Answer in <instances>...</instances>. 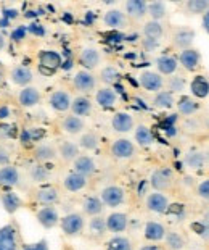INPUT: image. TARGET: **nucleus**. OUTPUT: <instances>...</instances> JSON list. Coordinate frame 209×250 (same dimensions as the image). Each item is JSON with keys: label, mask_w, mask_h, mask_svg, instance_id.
Segmentation results:
<instances>
[{"label": "nucleus", "mask_w": 209, "mask_h": 250, "mask_svg": "<svg viewBox=\"0 0 209 250\" xmlns=\"http://www.w3.org/2000/svg\"><path fill=\"white\" fill-rule=\"evenodd\" d=\"M196 108H198V105L195 102H191L190 99H182L179 102V110H180V113H184V115H191Z\"/></svg>", "instance_id": "49530a36"}, {"label": "nucleus", "mask_w": 209, "mask_h": 250, "mask_svg": "<svg viewBox=\"0 0 209 250\" xmlns=\"http://www.w3.org/2000/svg\"><path fill=\"white\" fill-rule=\"evenodd\" d=\"M150 181H152V186L156 190H164L172 183V174H171L169 169H156L152 174V179Z\"/></svg>", "instance_id": "dca6fc26"}, {"label": "nucleus", "mask_w": 209, "mask_h": 250, "mask_svg": "<svg viewBox=\"0 0 209 250\" xmlns=\"http://www.w3.org/2000/svg\"><path fill=\"white\" fill-rule=\"evenodd\" d=\"M153 104H154V107H158V108H171L174 105L172 92H169V90H164V92L156 94V97H154Z\"/></svg>", "instance_id": "4c0bfd02"}, {"label": "nucleus", "mask_w": 209, "mask_h": 250, "mask_svg": "<svg viewBox=\"0 0 209 250\" xmlns=\"http://www.w3.org/2000/svg\"><path fill=\"white\" fill-rule=\"evenodd\" d=\"M5 44H7V41H5V36L0 33V52L5 49Z\"/></svg>", "instance_id": "5fc2aeb1"}, {"label": "nucleus", "mask_w": 209, "mask_h": 250, "mask_svg": "<svg viewBox=\"0 0 209 250\" xmlns=\"http://www.w3.org/2000/svg\"><path fill=\"white\" fill-rule=\"evenodd\" d=\"M140 250H163L159 246H143Z\"/></svg>", "instance_id": "6e6d98bb"}, {"label": "nucleus", "mask_w": 209, "mask_h": 250, "mask_svg": "<svg viewBox=\"0 0 209 250\" xmlns=\"http://www.w3.org/2000/svg\"><path fill=\"white\" fill-rule=\"evenodd\" d=\"M133 152H135V147L127 139H119L111 146V153L116 158H131Z\"/></svg>", "instance_id": "2eb2a0df"}, {"label": "nucleus", "mask_w": 209, "mask_h": 250, "mask_svg": "<svg viewBox=\"0 0 209 250\" xmlns=\"http://www.w3.org/2000/svg\"><path fill=\"white\" fill-rule=\"evenodd\" d=\"M191 94L196 95V97H206V95L209 94V83L206 81L203 76H196L195 79L191 81Z\"/></svg>", "instance_id": "473e14b6"}, {"label": "nucleus", "mask_w": 209, "mask_h": 250, "mask_svg": "<svg viewBox=\"0 0 209 250\" xmlns=\"http://www.w3.org/2000/svg\"><path fill=\"white\" fill-rule=\"evenodd\" d=\"M145 39H152V41H159L163 37V26L158 21H148L143 28Z\"/></svg>", "instance_id": "2f4dec72"}, {"label": "nucleus", "mask_w": 209, "mask_h": 250, "mask_svg": "<svg viewBox=\"0 0 209 250\" xmlns=\"http://www.w3.org/2000/svg\"><path fill=\"white\" fill-rule=\"evenodd\" d=\"M73 84L80 92H90V90L95 87V78H94V74L89 71H79L76 73V76H74Z\"/></svg>", "instance_id": "ddd939ff"}, {"label": "nucleus", "mask_w": 209, "mask_h": 250, "mask_svg": "<svg viewBox=\"0 0 209 250\" xmlns=\"http://www.w3.org/2000/svg\"><path fill=\"white\" fill-rule=\"evenodd\" d=\"M135 141L140 144V146H150V144H153L154 136L147 126H138L135 131Z\"/></svg>", "instance_id": "58836bf2"}, {"label": "nucleus", "mask_w": 209, "mask_h": 250, "mask_svg": "<svg viewBox=\"0 0 209 250\" xmlns=\"http://www.w3.org/2000/svg\"><path fill=\"white\" fill-rule=\"evenodd\" d=\"M182 89H184V79H182V78H172V79H171V90H172V92H174V90L177 92V90H182Z\"/></svg>", "instance_id": "3c124183"}, {"label": "nucleus", "mask_w": 209, "mask_h": 250, "mask_svg": "<svg viewBox=\"0 0 209 250\" xmlns=\"http://www.w3.org/2000/svg\"><path fill=\"white\" fill-rule=\"evenodd\" d=\"M36 200L39 202L42 207H50L58 200V190L52 186H45L40 188L36 194Z\"/></svg>", "instance_id": "f3484780"}, {"label": "nucleus", "mask_w": 209, "mask_h": 250, "mask_svg": "<svg viewBox=\"0 0 209 250\" xmlns=\"http://www.w3.org/2000/svg\"><path fill=\"white\" fill-rule=\"evenodd\" d=\"M39 65L44 73L52 74L61 66V57L55 50H42L39 52Z\"/></svg>", "instance_id": "7ed1b4c3"}, {"label": "nucleus", "mask_w": 209, "mask_h": 250, "mask_svg": "<svg viewBox=\"0 0 209 250\" xmlns=\"http://www.w3.org/2000/svg\"><path fill=\"white\" fill-rule=\"evenodd\" d=\"M74 171L87 178L89 174H92L95 171V162L87 155H80L74 160Z\"/></svg>", "instance_id": "4be33fe9"}, {"label": "nucleus", "mask_w": 209, "mask_h": 250, "mask_svg": "<svg viewBox=\"0 0 209 250\" xmlns=\"http://www.w3.org/2000/svg\"><path fill=\"white\" fill-rule=\"evenodd\" d=\"M105 24L106 26H110V28H122V26L126 24V17H124V13L119 12V10H110V12H106L105 13Z\"/></svg>", "instance_id": "c85d7f7f"}, {"label": "nucleus", "mask_w": 209, "mask_h": 250, "mask_svg": "<svg viewBox=\"0 0 209 250\" xmlns=\"http://www.w3.org/2000/svg\"><path fill=\"white\" fill-rule=\"evenodd\" d=\"M84 211L90 216H98L101 211H103V202H101L98 197H87L84 200L82 205Z\"/></svg>", "instance_id": "c756f323"}, {"label": "nucleus", "mask_w": 209, "mask_h": 250, "mask_svg": "<svg viewBox=\"0 0 209 250\" xmlns=\"http://www.w3.org/2000/svg\"><path fill=\"white\" fill-rule=\"evenodd\" d=\"M85 186H87V178L76 171L69 173L68 176L64 178V188H66V190H69V192H79Z\"/></svg>", "instance_id": "a211bd4d"}, {"label": "nucleus", "mask_w": 209, "mask_h": 250, "mask_svg": "<svg viewBox=\"0 0 209 250\" xmlns=\"http://www.w3.org/2000/svg\"><path fill=\"white\" fill-rule=\"evenodd\" d=\"M124 190H122L119 186H108V188L103 189L101 192V202L108 207H119L122 202H124Z\"/></svg>", "instance_id": "423d86ee"}, {"label": "nucleus", "mask_w": 209, "mask_h": 250, "mask_svg": "<svg viewBox=\"0 0 209 250\" xmlns=\"http://www.w3.org/2000/svg\"><path fill=\"white\" fill-rule=\"evenodd\" d=\"M147 207L154 213H164L169 208V202L161 192H153L147 197Z\"/></svg>", "instance_id": "4468645a"}, {"label": "nucleus", "mask_w": 209, "mask_h": 250, "mask_svg": "<svg viewBox=\"0 0 209 250\" xmlns=\"http://www.w3.org/2000/svg\"><path fill=\"white\" fill-rule=\"evenodd\" d=\"M106 250H132V244L127 237L116 236L106 242Z\"/></svg>", "instance_id": "e433bc0d"}, {"label": "nucleus", "mask_w": 209, "mask_h": 250, "mask_svg": "<svg viewBox=\"0 0 209 250\" xmlns=\"http://www.w3.org/2000/svg\"><path fill=\"white\" fill-rule=\"evenodd\" d=\"M198 192H200V195L203 197V199H209V179L200 184V188H198Z\"/></svg>", "instance_id": "603ef678"}, {"label": "nucleus", "mask_w": 209, "mask_h": 250, "mask_svg": "<svg viewBox=\"0 0 209 250\" xmlns=\"http://www.w3.org/2000/svg\"><path fill=\"white\" fill-rule=\"evenodd\" d=\"M111 126L117 132H129L133 127V120L129 113H116L113 116Z\"/></svg>", "instance_id": "aec40b11"}, {"label": "nucleus", "mask_w": 209, "mask_h": 250, "mask_svg": "<svg viewBox=\"0 0 209 250\" xmlns=\"http://www.w3.org/2000/svg\"><path fill=\"white\" fill-rule=\"evenodd\" d=\"M203 24H205V28L209 31V10H208V13L205 15V20H203Z\"/></svg>", "instance_id": "4d7b16f0"}, {"label": "nucleus", "mask_w": 209, "mask_h": 250, "mask_svg": "<svg viewBox=\"0 0 209 250\" xmlns=\"http://www.w3.org/2000/svg\"><path fill=\"white\" fill-rule=\"evenodd\" d=\"M28 173H29L31 181H34V183H44V181L48 179V169L42 163L29 167Z\"/></svg>", "instance_id": "c9c22d12"}, {"label": "nucleus", "mask_w": 209, "mask_h": 250, "mask_svg": "<svg viewBox=\"0 0 209 250\" xmlns=\"http://www.w3.org/2000/svg\"><path fill=\"white\" fill-rule=\"evenodd\" d=\"M126 12L129 17L140 20L147 15V3L143 0H129L126 3Z\"/></svg>", "instance_id": "bb28decb"}, {"label": "nucleus", "mask_w": 209, "mask_h": 250, "mask_svg": "<svg viewBox=\"0 0 209 250\" xmlns=\"http://www.w3.org/2000/svg\"><path fill=\"white\" fill-rule=\"evenodd\" d=\"M48 104L55 111H66L71 108V97L64 90H55L48 99Z\"/></svg>", "instance_id": "9d476101"}, {"label": "nucleus", "mask_w": 209, "mask_h": 250, "mask_svg": "<svg viewBox=\"0 0 209 250\" xmlns=\"http://www.w3.org/2000/svg\"><path fill=\"white\" fill-rule=\"evenodd\" d=\"M10 160H12V155L7 148H0V167H7L10 165Z\"/></svg>", "instance_id": "8fccbe9b"}, {"label": "nucleus", "mask_w": 209, "mask_h": 250, "mask_svg": "<svg viewBox=\"0 0 209 250\" xmlns=\"http://www.w3.org/2000/svg\"><path fill=\"white\" fill-rule=\"evenodd\" d=\"M89 229L94 236L100 237V236H103L106 231V223H105V220H101V218L95 216V218H92V221H90Z\"/></svg>", "instance_id": "79ce46f5"}, {"label": "nucleus", "mask_w": 209, "mask_h": 250, "mask_svg": "<svg viewBox=\"0 0 209 250\" xmlns=\"http://www.w3.org/2000/svg\"><path fill=\"white\" fill-rule=\"evenodd\" d=\"M156 66H158L159 73L172 74L177 70V60H175V58H172V57H168V55L159 57L158 60H156Z\"/></svg>", "instance_id": "72a5a7b5"}, {"label": "nucleus", "mask_w": 209, "mask_h": 250, "mask_svg": "<svg viewBox=\"0 0 209 250\" xmlns=\"http://www.w3.org/2000/svg\"><path fill=\"white\" fill-rule=\"evenodd\" d=\"M106 223V229L111 232H122L127 228V215L124 213H111L105 220Z\"/></svg>", "instance_id": "6ab92c4d"}, {"label": "nucleus", "mask_w": 209, "mask_h": 250, "mask_svg": "<svg viewBox=\"0 0 209 250\" xmlns=\"http://www.w3.org/2000/svg\"><path fill=\"white\" fill-rule=\"evenodd\" d=\"M198 62H200V55H198L196 50L187 49L180 54V63L187 68V70L193 71L198 66Z\"/></svg>", "instance_id": "7c9ffc66"}, {"label": "nucleus", "mask_w": 209, "mask_h": 250, "mask_svg": "<svg viewBox=\"0 0 209 250\" xmlns=\"http://www.w3.org/2000/svg\"><path fill=\"white\" fill-rule=\"evenodd\" d=\"M166 242H168V246L174 250H179V249L184 247V239H182L177 232L166 234Z\"/></svg>", "instance_id": "c03bdc74"}, {"label": "nucleus", "mask_w": 209, "mask_h": 250, "mask_svg": "<svg viewBox=\"0 0 209 250\" xmlns=\"http://www.w3.org/2000/svg\"><path fill=\"white\" fill-rule=\"evenodd\" d=\"M147 12L152 15L153 21H158L166 17V5L163 2H152L147 5Z\"/></svg>", "instance_id": "ea45409f"}, {"label": "nucleus", "mask_w": 209, "mask_h": 250, "mask_svg": "<svg viewBox=\"0 0 209 250\" xmlns=\"http://www.w3.org/2000/svg\"><path fill=\"white\" fill-rule=\"evenodd\" d=\"M79 146L85 148V150H95V148L98 147V137H96L94 132H87V134H84L80 137Z\"/></svg>", "instance_id": "a19ab883"}, {"label": "nucleus", "mask_w": 209, "mask_h": 250, "mask_svg": "<svg viewBox=\"0 0 209 250\" xmlns=\"http://www.w3.org/2000/svg\"><path fill=\"white\" fill-rule=\"evenodd\" d=\"M145 237H147L148 241H152V242L163 241V239L166 237L164 226L161 225V223H156V221L147 223V226H145Z\"/></svg>", "instance_id": "412c9836"}, {"label": "nucleus", "mask_w": 209, "mask_h": 250, "mask_svg": "<svg viewBox=\"0 0 209 250\" xmlns=\"http://www.w3.org/2000/svg\"><path fill=\"white\" fill-rule=\"evenodd\" d=\"M36 218H37V221H39V225L42 228H45V229H52V228H55L58 225V221H60L58 211L53 205L42 207L40 210H37Z\"/></svg>", "instance_id": "39448f33"}, {"label": "nucleus", "mask_w": 209, "mask_h": 250, "mask_svg": "<svg viewBox=\"0 0 209 250\" xmlns=\"http://www.w3.org/2000/svg\"><path fill=\"white\" fill-rule=\"evenodd\" d=\"M193 37H195V33L190 29H179L174 36V42L177 47H182V49L187 50L191 42H193Z\"/></svg>", "instance_id": "f704fd0d"}, {"label": "nucleus", "mask_w": 209, "mask_h": 250, "mask_svg": "<svg viewBox=\"0 0 209 250\" xmlns=\"http://www.w3.org/2000/svg\"><path fill=\"white\" fill-rule=\"evenodd\" d=\"M60 226L66 236H76L84 229V218L79 213H69L60 220Z\"/></svg>", "instance_id": "f03ea898"}, {"label": "nucleus", "mask_w": 209, "mask_h": 250, "mask_svg": "<svg viewBox=\"0 0 209 250\" xmlns=\"http://www.w3.org/2000/svg\"><path fill=\"white\" fill-rule=\"evenodd\" d=\"M119 79V73L114 66H106L101 70V81L106 84H114Z\"/></svg>", "instance_id": "37998d69"}, {"label": "nucleus", "mask_w": 209, "mask_h": 250, "mask_svg": "<svg viewBox=\"0 0 209 250\" xmlns=\"http://www.w3.org/2000/svg\"><path fill=\"white\" fill-rule=\"evenodd\" d=\"M71 110L76 116H87L92 111V104L87 97H76L71 102Z\"/></svg>", "instance_id": "cd10ccee"}, {"label": "nucleus", "mask_w": 209, "mask_h": 250, "mask_svg": "<svg viewBox=\"0 0 209 250\" xmlns=\"http://www.w3.org/2000/svg\"><path fill=\"white\" fill-rule=\"evenodd\" d=\"M143 45H145V49H147V50H153V49H156V45H158V41H152V39H145V42H143Z\"/></svg>", "instance_id": "864d4df0"}, {"label": "nucleus", "mask_w": 209, "mask_h": 250, "mask_svg": "<svg viewBox=\"0 0 209 250\" xmlns=\"http://www.w3.org/2000/svg\"><path fill=\"white\" fill-rule=\"evenodd\" d=\"M21 250H50V249H48L47 241H39L34 244H28V246H23Z\"/></svg>", "instance_id": "09e8293b"}, {"label": "nucleus", "mask_w": 209, "mask_h": 250, "mask_svg": "<svg viewBox=\"0 0 209 250\" xmlns=\"http://www.w3.org/2000/svg\"><path fill=\"white\" fill-rule=\"evenodd\" d=\"M95 99H96V104H98L100 107L110 108V107H113V105L116 104L117 95H116V92L113 89L105 87V89H100L98 92H96V97Z\"/></svg>", "instance_id": "393cba45"}, {"label": "nucleus", "mask_w": 209, "mask_h": 250, "mask_svg": "<svg viewBox=\"0 0 209 250\" xmlns=\"http://www.w3.org/2000/svg\"><path fill=\"white\" fill-rule=\"evenodd\" d=\"M21 181V174L13 165H7V167L0 168V186L2 188H15Z\"/></svg>", "instance_id": "6e6552de"}, {"label": "nucleus", "mask_w": 209, "mask_h": 250, "mask_svg": "<svg viewBox=\"0 0 209 250\" xmlns=\"http://www.w3.org/2000/svg\"><path fill=\"white\" fill-rule=\"evenodd\" d=\"M0 250H19L18 229L12 223L0 228Z\"/></svg>", "instance_id": "f257e3e1"}, {"label": "nucleus", "mask_w": 209, "mask_h": 250, "mask_svg": "<svg viewBox=\"0 0 209 250\" xmlns=\"http://www.w3.org/2000/svg\"><path fill=\"white\" fill-rule=\"evenodd\" d=\"M57 155H58V150L52 146V144L44 142V144H39V146L34 148V158L42 165L55 160Z\"/></svg>", "instance_id": "f8f14e48"}, {"label": "nucleus", "mask_w": 209, "mask_h": 250, "mask_svg": "<svg viewBox=\"0 0 209 250\" xmlns=\"http://www.w3.org/2000/svg\"><path fill=\"white\" fill-rule=\"evenodd\" d=\"M208 7H209V2H206V0H190V2L187 3V8H189L191 13H203Z\"/></svg>", "instance_id": "a18cd8bd"}, {"label": "nucleus", "mask_w": 209, "mask_h": 250, "mask_svg": "<svg viewBox=\"0 0 209 250\" xmlns=\"http://www.w3.org/2000/svg\"><path fill=\"white\" fill-rule=\"evenodd\" d=\"M61 127L64 132H68V134H79V132L84 129V121H82V118H79V116L71 115L63 120Z\"/></svg>", "instance_id": "a878e982"}, {"label": "nucleus", "mask_w": 209, "mask_h": 250, "mask_svg": "<svg viewBox=\"0 0 209 250\" xmlns=\"http://www.w3.org/2000/svg\"><path fill=\"white\" fill-rule=\"evenodd\" d=\"M79 62L80 65L84 68H89V70H92V68L98 66L100 63V52L96 49H84L82 54L79 57Z\"/></svg>", "instance_id": "5701e85b"}, {"label": "nucleus", "mask_w": 209, "mask_h": 250, "mask_svg": "<svg viewBox=\"0 0 209 250\" xmlns=\"http://www.w3.org/2000/svg\"><path fill=\"white\" fill-rule=\"evenodd\" d=\"M0 202H2L3 210L10 215L16 213V211L24 205L23 199H21L16 192H3L2 195H0Z\"/></svg>", "instance_id": "1a4fd4ad"}, {"label": "nucleus", "mask_w": 209, "mask_h": 250, "mask_svg": "<svg viewBox=\"0 0 209 250\" xmlns=\"http://www.w3.org/2000/svg\"><path fill=\"white\" fill-rule=\"evenodd\" d=\"M58 153H60V157L64 162H73L79 157V147L74 142L63 141L60 147H58Z\"/></svg>", "instance_id": "b1692460"}, {"label": "nucleus", "mask_w": 209, "mask_h": 250, "mask_svg": "<svg viewBox=\"0 0 209 250\" xmlns=\"http://www.w3.org/2000/svg\"><path fill=\"white\" fill-rule=\"evenodd\" d=\"M18 102L21 107L24 108H31V107H36V105L40 104V92L39 89L28 86V87H23L19 90L18 94Z\"/></svg>", "instance_id": "0eeeda50"}, {"label": "nucleus", "mask_w": 209, "mask_h": 250, "mask_svg": "<svg viewBox=\"0 0 209 250\" xmlns=\"http://www.w3.org/2000/svg\"><path fill=\"white\" fill-rule=\"evenodd\" d=\"M203 162H205V157H203L201 153H190V155H187L185 158V163L191 168H200Z\"/></svg>", "instance_id": "de8ad7c7"}, {"label": "nucleus", "mask_w": 209, "mask_h": 250, "mask_svg": "<svg viewBox=\"0 0 209 250\" xmlns=\"http://www.w3.org/2000/svg\"><path fill=\"white\" fill-rule=\"evenodd\" d=\"M140 86L143 89L150 90V92H156L163 87V78L158 73L153 71H143L140 74Z\"/></svg>", "instance_id": "9b49d317"}, {"label": "nucleus", "mask_w": 209, "mask_h": 250, "mask_svg": "<svg viewBox=\"0 0 209 250\" xmlns=\"http://www.w3.org/2000/svg\"><path fill=\"white\" fill-rule=\"evenodd\" d=\"M32 79H34V74H32L31 68L24 65H15L12 70H10V81H12L15 86L28 87L32 83Z\"/></svg>", "instance_id": "20e7f679"}]
</instances>
